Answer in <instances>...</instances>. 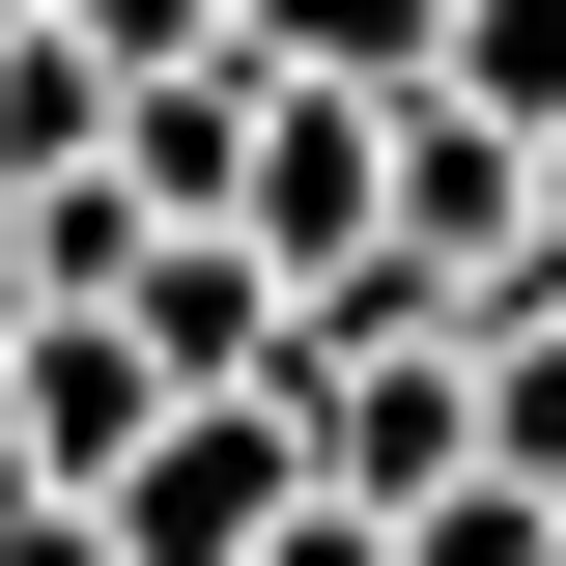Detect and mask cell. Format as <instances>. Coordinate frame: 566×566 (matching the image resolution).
Returning a JSON list of instances; mask_svg holds the SVG:
<instances>
[{
    "label": "cell",
    "instance_id": "cell-1",
    "mask_svg": "<svg viewBox=\"0 0 566 566\" xmlns=\"http://www.w3.org/2000/svg\"><path fill=\"white\" fill-rule=\"evenodd\" d=\"M170 424H199V397H170V340H142V312H29V340H0V482L114 510Z\"/></svg>",
    "mask_w": 566,
    "mask_h": 566
},
{
    "label": "cell",
    "instance_id": "cell-2",
    "mask_svg": "<svg viewBox=\"0 0 566 566\" xmlns=\"http://www.w3.org/2000/svg\"><path fill=\"white\" fill-rule=\"evenodd\" d=\"M255 255L283 283H368V255H397V85H283V114H255Z\"/></svg>",
    "mask_w": 566,
    "mask_h": 566
},
{
    "label": "cell",
    "instance_id": "cell-3",
    "mask_svg": "<svg viewBox=\"0 0 566 566\" xmlns=\"http://www.w3.org/2000/svg\"><path fill=\"white\" fill-rule=\"evenodd\" d=\"M312 482H340V453H312V397H199V424L114 482V538H142V566H255Z\"/></svg>",
    "mask_w": 566,
    "mask_h": 566
},
{
    "label": "cell",
    "instance_id": "cell-4",
    "mask_svg": "<svg viewBox=\"0 0 566 566\" xmlns=\"http://www.w3.org/2000/svg\"><path fill=\"white\" fill-rule=\"evenodd\" d=\"M312 453H340V510H453V482L510 453V397H482V340H340Z\"/></svg>",
    "mask_w": 566,
    "mask_h": 566
},
{
    "label": "cell",
    "instance_id": "cell-5",
    "mask_svg": "<svg viewBox=\"0 0 566 566\" xmlns=\"http://www.w3.org/2000/svg\"><path fill=\"white\" fill-rule=\"evenodd\" d=\"M255 57H283V85H397V114H424V85H453V0H255Z\"/></svg>",
    "mask_w": 566,
    "mask_h": 566
},
{
    "label": "cell",
    "instance_id": "cell-6",
    "mask_svg": "<svg viewBox=\"0 0 566 566\" xmlns=\"http://www.w3.org/2000/svg\"><path fill=\"white\" fill-rule=\"evenodd\" d=\"M453 114H510V142H566V0H453Z\"/></svg>",
    "mask_w": 566,
    "mask_h": 566
},
{
    "label": "cell",
    "instance_id": "cell-7",
    "mask_svg": "<svg viewBox=\"0 0 566 566\" xmlns=\"http://www.w3.org/2000/svg\"><path fill=\"white\" fill-rule=\"evenodd\" d=\"M482 397H510V482H566V312H510V340H482Z\"/></svg>",
    "mask_w": 566,
    "mask_h": 566
},
{
    "label": "cell",
    "instance_id": "cell-8",
    "mask_svg": "<svg viewBox=\"0 0 566 566\" xmlns=\"http://www.w3.org/2000/svg\"><path fill=\"white\" fill-rule=\"evenodd\" d=\"M0 566H142L114 510H57V482H0Z\"/></svg>",
    "mask_w": 566,
    "mask_h": 566
},
{
    "label": "cell",
    "instance_id": "cell-9",
    "mask_svg": "<svg viewBox=\"0 0 566 566\" xmlns=\"http://www.w3.org/2000/svg\"><path fill=\"white\" fill-rule=\"evenodd\" d=\"M255 566H397V510H340V482H312V510H283Z\"/></svg>",
    "mask_w": 566,
    "mask_h": 566
},
{
    "label": "cell",
    "instance_id": "cell-10",
    "mask_svg": "<svg viewBox=\"0 0 566 566\" xmlns=\"http://www.w3.org/2000/svg\"><path fill=\"white\" fill-rule=\"evenodd\" d=\"M29 29H57V0H0V57H29Z\"/></svg>",
    "mask_w": 566,
    "mask_h": 566
}]
</instances>
